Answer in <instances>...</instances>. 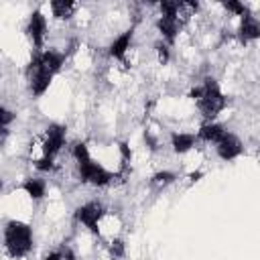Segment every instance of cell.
I'll return each instance as SVG.
<instances>
[{
	"instance_id": "cell-13",
	"label": "cell",
	"mask_w": 260,
	"mask_h": 260,
	"mask_svg": "<svg viewBox=\"0 0 260 260\" xmlns=\"http://www.w3.org/2000/svg\"><path fill=\"white\" fill-rule=\"evenodd\" d=\"M195 140H197V136L189 134V132H173L171 134V146L177 154H185L187 150H191L195 146Z\"/></svg>"
},
{
	"instance_id": "cell-2",
	"label": "cell",
	"mask_w": 260,
	"mask_h": 260,
	"mask_svg": "<svg viewBox=\"0 0 260 260\" xmlns=\"http://www.w3.org/2000/svg\"><path fill=\"white\" fill-rule=\"evenodd\" d=\"M158 8H160V16L156 20L158 32H160L165 43H173L177 39V35L181 32V28L187 24V20L191 16H195L199 4L197 2L171 0V2H160Z\"/></svg>"
},
{
	"instance_id": "cell-11",
	"label": "cell",
	"mask_w": 260,
	"mask_h": 260,
	"mask_svg": "<svg viewBox=\"0 0 260 260\" xmlns=\"http://www.w3.org/2000/svg\"><path fill=\"white\" fill-rule=\"evenodd\" d=\"M132 35H134L132 28L124 30L122 35H118V37L110 43V47H108V55L114 57V59L124 61V59H126V53L130 51V45H132Z\"/></svg>"
},
{
	"instance_id": "cell-16",
	"label": "cell",
	"mask_w": 260,
	"mask_h": 260,
	"mask_svg": "<svg viewBox=\"0 0 260 260\" xmlns=\"http://www.w3.org/2000/svg\"><path fill=\"white\" fill-rule=\"evenodd\" d=\"M173 181H175V175H173L171 171H160V173L152 175V179H150V183H152L154 187H167V185H171Z\"/></svg>"
},
{
	"instance_id": "cell-17",
	"label": "cell",
	"mask_w": 260,
	"mask_h": 260,
	"mask_svg": "<svg viewBox=\"0 0 260 260\" xmlns=\"http://www.w3.org/2000/svg\"><path fill=\"white\" fill-rule=\"evenodd\" d=\"M223 8L228 10V12H232V14H236V16H244L246 12H250V8L244 4V2H238V0H230V2H223Z\"/></svg>"
},
{
	"instance_id": "cell-9",
	"label": "cell",
	"mask_w": 260,
	"mask_h": 260,
	"mask_svg": "<svg viewBox=\"0 0 260 260\" xmlns=\"http://www.w3.org/2000/svg\"><path fill=\"white\" fill-rule=\"evenodd\" d=\"M238 41L242 45H248V43H254L260 39V18H256L252 12H246L242 18H240V26H238Z\"/></svg>"
},
{
	"instance_id": "cell-21",
	"label": "cell",
	"mask_w": 260,
	"mask_h": 260,
	"mask_svg": "<svg viewBox=\"0 0 260 260\" xmlns=\"http://www.w3.org/2000/svg\"><path fill=\"white\" fill-rule=\"evenodd\" d=\"M67 258V252L65 250H53V252H49L43 260H65Z\"/></svg>"
},
{
	"instance_id": "cell-19",
	"label": "cell",
	"mask_w": 260,
	"mask_h": 260,
	"mask_svg": "<svg viewBox=\"0 0 260 260\" xmlns=\"http://www.w3.org/2000/svg\"><path fill=\"white\" fill-rule=\"evenodd\" d=\"M156 53H158V61L160 63L169 61V47H167V43H156Z\"/></svg>"
},
{
	"instance_id": "cell-7",
	"label": "cell",
	"mask_w": 260,
	"mask_h": 260,
	"mask_svg": "<svg viewBox=\"0 0 260 260\" xmlns=\"http://www.w3.org/2000/svg\"><path fill=\"white\" fill-rule=\"evenodd\" d=\"M73 215L83 228H87L91 234L100 236V219L106 215V207L98 201H87V203L79 205Z\"/></svg>"
},
{
	"instance_id": "cell-12",
	"label": "cell",
	"mask_w": 260,
	"mask_h": 260,
	"mask_svg": "<svg viewBox=\"0 0 260 260\" xmlns=\"http://www.w3.org/2000/svg\"><path fill=\"white\" fill-rule=\"evenodd\" d=\"M225 134H228V130H225L221 124H217V122H205V124L199 128L197 138L203 140V142H209V144H217Z\"/></svg>"
},
{
	"instance_id": "cell-15",
	"label": "cell",
	"mask_w": 260,
	"mask_h": 260,
	"mask_svg": "<svg viewBox=\"0 0 260 260\" xmlns=\"http://www.w3.org/2000/svg\"><path fill=\"white\" fill-rule=\"evenodd\" d=\"M22 191H24V193H26L30 199L39 201V199H43V197H45L47 185H45V181H43V179H37V177H28V179L22 183Z\"/></svg>"
},
{
	"instance_id": "cell-5",
	"label": "cell",
	"mask_w": 260,
	"mask_h": 260,
	"mask_svg": "<svg viewBox=\"0 0 260 260\" xmlns=\"http://www.w3.org/2000/svg\"><path fill=\"white\" fill-rule=\"evenodd\" d=\"M32 230L20 219H8L4 223V250L10 258H24L32 250Z\"/></svg>"
},
{
	"instance_id": "cell-20",
	"label": "cell",
	"mask_w": 260,
	"mask_h": 260,
	"mask_svg": "<svg viewBox=\"0 0 260 260\" xmlns=\"http://www.w3.org/2000/svg\"><path fill=\"white\" fill-rule=\"evenodd\" d=\"M110 252H112V256H114V258L124 256V244H122L120 240H114V242L110 244Z\"/></svg>"
},
{
	"instance_id": "cell-1",
	"label": "cell",
	"mask_w": 260,
	"mask_h": 260,
	"mask_svg": "<svg viewBox=\"0 0 260 260\" xmlns=\"http://www.w3.org/2000/svg\"><path fill=\"white\" fill-rule=\"evenodd\" d=\"M63 63H65V55L59 51H53V49L37 51L32 55V59L26 65V81H28V89L35 98H41L49 89L53 77L61 71Z\"/></svg>"
},
{
	"instance_id": "cell-6",
	"label": "cell",
	"mask_w": 260,
	"mask_h": 260,
	"mask_svg": "<svg viewBox=\"0 0 260 260\" xmlns=\"http://www.w3.org/2000/svg\"><path fill=\"white\" fill-rule=\"evenodd\" d=\"M63 144H65V126L49 124L45 134H43V142H41V150H43L41 158H47V160L55 162V156L59 154Z\"/></svg>"
},
{
	"instance_id": "cell-10",
	"label": "cell",
	"mask_w": 260,
	"mask_h": 260,
	"mask_svg": "<svg viewBox=\"0 0 260 260\" xmlns=\"http://www.w3.org/2000/svg\"><path fill=\"white\" fill-rule=\"evenodd\" d=\"M242 150H244L242 142H240L234 134H230V132L215 144V152H217V156L223 158V160H234V158H238V156L242 154Z\"/></svg>"
},
{
	"instance_id": "cell-14",
	"label": "cell",
	"mask_w": 260,
	"mask_h": 260,
	"mask_svg": "<svg viewBox=\"0 0 260 260\" xmlns=\"http://www.w3.org/2000/svg\"><path fill=\"white\" fill-rule=\"evenodd\" d=\"M49 6H51L53 16L59 18V20H69L73 16V12L77 10V4L75 2H67V0H53Z\"/></svg>"
},
{
	"instance_id": "cell-4",
	"label": "cell",
	"mask_w": 260,
	"mask_h": 260,
	"mask_svg": "<svg viewBox=\"0 0 260 260\" xmlns=\"http://www.w3.org/2000/svg\"><path fill=\"white\" fill-rule=\"evenodd\" d=\"M73 158L77 162V173H79V179L83 183L93 185V187H106V185L112 183L114 175L89 156V150H87L85 142H77L73 146Z\"/></svg>"
},
{
	"instance_id": "cell-8",
	"label": "cell",
	"mask_w": 260,
	"mask_h": 260,
	"mask_svg": "<svg viewBox=\"0 0 260 260\" xmlns=\"http://www.w3.org/2000/svg\"><path fill=\"white\" fill-rule=\"evenodd\" d=\"M24 32H26L30 45L37 51H43V45H45V39H47V18L41 10L30 12V16L26 20V26H24Z\"/></svg>"
},
{
	"instance_id": "cell-18",
	"label": "cell",
	"mask_w": 260,
	"mask_h": 260,
	"mask_svg": "<svg viewBox=\"0 0 260 260\" xmlns=\"http://www.w3.org/2000/svg\"><path fill=\"white\" fill-rule=\"evenodd\" d=\"M12 112L8 110V108H2V114H0V120H2V134L6 136V132H8V126H10V122H12Z\"/></svg>"
},
{
	"instance_id": "cell-3",
	"label": "cell",
	"mask_w": 260,
	"mask_h": 260,
	"mask_svg": "<svg viewBox=\"0 0 260 260\" xmlns=\"http://www.w3.org/2000/svg\"><path fill=\"white\" fill-rule=\"evenodd\" d=\"M189 98L197 104L201 116L207 122H213L219 116V112L228 106V98L223 95V91L219 89V83L213 77H205L199 85H195L189 91Z\"/></svg>"
}]
</instances>
